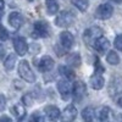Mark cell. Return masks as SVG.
Returning a JSON list of instances; mask_svg holds the SVG:
<instances>
[{"label":"cell","mask_w":122,"mask_h":122,"mask_svg":"<svg viewBox=\"0 0 122 122\" xmlns=\"http://www.w3.org/2000/svg\"><path fill=\"white\" fill-rule=\"evenodd\" d=\"M32 120H36V121H43L44 120V117H42V116H39V115H33L32 116Z\"/></svg>","instance_id":"obj_31"},{"label":"cell","mask_w":122,"mask_h":122,"mask_svg":"<svg viewBox=\"0 0 122 122\" xmlns=\"http://www.w3.org/2000/svg\"><path fill=\"white\" fill-rule=\"evenodd\" d=\"M75 22V15L71 11H61L55 18V23L59 27H68Z\"/></svg>","instance_id":"obj_3"},{"label":"cell","mask_w":122,"mask_h":122,"mask_svg":"<svg viewBox=\"0 0 122 122\" xmlns=\"http://www.w3.org/2000/svg\"><path fill=\"white\" fill-rule=\"evenodd\" d=\"M114 14V6L110 4H101L95 11V16L99 20H107Z\"/></svg>","instance_id":"obj_5"},{"label":"cell","mask_w":122,"mask_h":122,"mask_svg":"<svg viewBox=\"0 0 122 122\" xmlns=\"http://www.w3.org/2000/svg\"><path fill=\"white\" fill-rule=\"evenodd\" d=\"M115 48L122 51V36H117L115 39Z\"/></svg>","instance_id":"obj_28"},{"label":"cell","mask_w":122,"mask_h":122,"mask_svg":"<svg viewBox=\"0 0 122 122\" xmlns=\"http://www.w3.org/2000/svg\"><path fill=\"white\" fill-rule=\"evenodd\" d=\"M33 101H34V98H33V95L30 93H26L22 97V103H23L25 106H32Z\"/></svg>","instance_id":"obj_26"},{"label":"cell","mask_w":122,"mask_h":122,"mask_svg":"<svg viewBox=\"0 0 122 122\" xmlns=\"http://www.w3.org/2000/svg\"><path fill=\"white\" fill-rule=\"evenodd\" d=\"M28 1H33V0H28Z\"/></svg>","instance_id":"obj_36"},{"label":"cell","mask_w":122,"mask_h":122,"mask_svg":"<svg viewBox=\"0 0 122 122\" xmlns=\"http://www.w3.org/2000/svg\"><path fill=\"white\" fill-rule=\"evenodd\" d=\"M77 116V109L73 105H68L64 111V120L66 121H73Z\"/></svg>","instance_id":"obj_16"},{"label":"cell","mask_w":122,"mask_h":122,"mask_svg":"<svg viewBox=\"0 0 122 122\" xmlns=\"http://www.w3.org/2000/svg\"><path fill=\"white\" fill-rule=\"evenodd\" d=\"M6 107V98L4 97V94L0 93V111H4Z\"/></svg>","instance_id":"obj_29"},{"label":"cell","mask_w":122,"mask_h":122,"mask_svg":"<svg viewBox=\"0 0 122 122\" xmlns=\"http://www.w3.org/2000/svg\"><path fill=\"white\" fill-rule=\"evenodd\" d=\"M122 92V77L116 75L114 77H111L110 83H109V94L111 97H115L118 93Z\"/></svg>","instance_id":"obj_4"},{"label":"cell","mask_w":122,"mask_h":122,"mask_svg":"<svg viewBox=\"0 0 122 122\" xmlns=\"http://www.w3.org/2000/svg\"><path fill=\"white\" fill-rule=\"evenodd\" d=\"M49 33H50V28L46 22L38 21L34 23V36L36 37L46 38V37H49Z\"/></svg>","instance_id":"obj_7"},{"label":"cell","mask_w":122,"mask_h":122,"mask_svg":"<svg viewBox=\"0 0 122 122\" xmlns=\"http://www.w3.org/2000/svg\"><path fill=\"white\" fill-rule=\"evenodd\" d=\"M114 1H116V3H120V1H121V0H114Z\"/></svg>","instance_id":"obj_35"},{"label":"cell","mask_w":122,"mask_h":122,"mask_svg":"<svg viewBox=\"0 0 122 122\" xmlns=\"http://www.w3.org/2000/svg\"><path fill=\"white\" fill-rule=\"evenodd\" d=\"M46 11L49 15H56L59 11V4L56 0H45Z\"/></svg>","instance_id":"obj_17"},{"label":"cell","mask_w":122,"mask_h":122,"mask_svg":"<svg viewBox=\"0 0 122 122\" xmlns=\"http://www.w3.org/2000/svg\"><path fill=\"white\" fill-rule=\"evenodd\" d=\"M22 21H23V18H22V15L20 12H11L9 15V23L12 28L18 29L22 25Z\"/></svg>","instance_id":"obj_13"},{"label":"cell","mask_w":122,"mask_h":122,"mask_svg":"<svg viewBox=\"0 0 122 122\" xmlns=\"http://www.w3.org/2000/svg\"><path fill=\"white\" fill-rule=\"evenodd\" d=\"M72 4L82 12H84L86 10L88 9V6H89L88 0H72Z\"/></svg>","instance_id":"obj_25"},{"label":"cell","mask_w":122,"mask_h":122,"mask_svg":"<svg viewBox=\"0 0 122 122\" xmlns=\"http://www.w3.org/2000/svg\"><path fill=\"white\" fill-rule=\"evenodd\" d=\"M15 64H16V55L15 54H10L6 60H5V62H4V67L7 70V71H11L14 67H15Z\"/></svg>","instance_id":"obj_20"},{"label":"cell","mask_w":122,"mask_h":122,"mask_svg":"<svg viewBox=\"0 0 122 122\" xmlns=\"http://www.w3.org/2000/svg\"><path fill=\"white\" fill-rule=\"evenodd\" d=\"M86 94V84L83 82H81V81H77L75 82L73 84V98L77 103H79L81 100L83 99Z\"/></svg>","instance_id":"obj_9"},{"label":"cell","mask_w":122,"mask_h":122,"mask_svg":"<svg viewBox=\"0 0 122 122\" xmlns=\"http://www.w3.org/2000/svg\"><path fill=\"white\" fill-rule=\"evenodd\" d=\"M45 115L49 117V120H57L59 117H60V115H61V112H60V110L56 107V106H54V105H48L46 107H45Z\"/></svg>","instance_id":"obj_15"},{"label":"cell","mask_w":122,"mask_h":122,"mask_svg":"<svg viewBox=\"0 0 122 122\" xmlns=\"http://www.w3.org/2000/svg\"><path fill=\"white\" fill-rule=\"evenodd\" d=\"M11 112L14 114V116H15L17 120H22V118L25 117V115H26V110H25V107H23L22 105L17 104V105L12 106Z\"/></svg>","instance_id":"obj_18"},{"label":"cell","mask_w":122,"mask_h":122,"mask_svg":"<svg viewBox=\"0 0 122 122\" xmlns=\"http://www.w3.org/2000/svg\"><path fill=\"white\" fill-rule=\"evenodd\" d=\"M59 71H60V73L67 79H73L75 78V73H73L72 68H70L68 66H60Z\"/></svg>","instance_id":"obj_21"},{"label":"cell","mask_w":122,"mask_h":122,"mask_svg":"<svg viewBox=\"0 0 122 122\" xmlns=\"http://www.w3.org/2000/svg\"><path fill=\"white\" fill-rule=\"evenodd\" d=\"M103 34H104L103 29H101L100 27L94 26V27L88 28L86 32L83 33V40H84L88 45H93V44L95 43V40H97L98 38H100Z\"/></svg>","instance_id":"obj_2"},{"label":"cell","mask_w":122,"mask_h":122,"mask_svg":"<svg viewBox=\"0 0 122 122\" xmlns=\"http://www.w3.org/2000/svg\"><path fill=\"white\" fill-rule=\"evenodd\" d=\"M0 121H11V118L7 117V116H1L0 117Z\"/></svg>","instance_id":"obj_32"},{"label":"cell","mask_w":122,"mask_h":122,"mask_svg":"<svg viewBox=\"0 0 122 122\" xmlns=\"http://www.w3.org/2000/svg\"><path fill=\"white\" fill-rule=\"evenodd\" d=\"M93 46H94V49L97 50L98 53L105 54V53L107 51L109 46H110V43H109V40H107L106 38H104L103 36H101L100 38H98V39L95 40V43L93 44Z\"/></svg>","instance_id":"obj_11"},{"label":"cell","mask_w":122,"mask_h":122,"mask_svg":"<svg viewBox=\"0 0 122 122\" xmlns=\"http://www.w3.org/2000/svg\"><path fill=\"white\" fill-rule=\"evenodd\" d=\"M53 67H54V60L48 55L43 56L40 59L39 64H38V68L42 71V72H49Z\"/></svg>","instance_id":"obj_12"},{"label":"cell","mask_w":122,"mask_h":122,"mask_svg":"<svg viewBox=\"0 0 122 122\" xmlns=\"http://www.w3.org/2000/svg\"><path fill=\"white\" fill-rule=\"evenodd\" d=\"M18 73H20V76H21V77L26 81V82H28V83H34V82H36V76H34V73H33L32 68H30L28 61L22 60L21 62L18 64Z\"/></svg>","instance_id":"obj_1"},{"label":"cell","mask_w":122,"mask_h":122,"mask_svg":"<svg viewBox=\"0 0 122 122\" xmlns=\"http://www.w3.org/2000/svg\"><path fill=\"white\" fill-rule=\"evenodd\" d=\"M9 38V32H7V29L0 25V40H6Z\"/></svg>","instance_id":"obj_27"},{"label":"cell","mask_w":122,"mask_h":122,"mask_svg":"<svg viewBox=\"0 0 122 122\" xmlns=\"http://www.w3.org/2000/svg\"><path fill=\"white\" fill-rule=\"evenodd\" d=\"M57 90L61 95L62 99H67L70 97V93H71V84L68 82V79L65 78V79H61L57 82Z\"/></svg>","instance_id":"obj_8"},{"label":"cell","mask_w":122,"mask_h":122,"mask_svg":"<svg viewBox=\"0 0 122 122\" xmlns=\"http://www.w3.org/2000/svg\"><path fill=\"white\" fill-rule=\"evenodd\" d=\"M60 42H61V45L65 49H71L73 43H75V38L68 30H64V32H61V34H60Z\"/></svg>","instance_id":"obj_10"},{"label":"cell","mask_w":122,"mask_h":122,"mask_svg":"<svg viewBox=\"0 0 122 122\" xmlns=\"http://www.w3.org/2000/svg\"><path fill=\"white\" fill-rule=\"evenodd\" d=\"M120 118H121V120H122V116H121V117H120Z\"/></svg>","instance_id":"obj_37"},{"label":"cell","mask_w":122,"mask_h":122,"mask_svg":"<svg viewBox=\"0 0 122 122\" xmlns=\"http://www.w3.org/2000/svg\"><path fill=\"white\" fill-rule=\"evenodd\" d=\"M89 82H90V86L93 87L94 89H101L104 87V83H105V81H104V77L101 76L100 73L95 72L93 76L90 77L89 79Z\"/></svg>","instance_id":"obj_14"},{"label":"cell","mask_w":122,"mask_h":122,"mask_svg":"<svg viewBox=\"0 0 122 122\" xmlns=\"http://www.w3.org/2000/svg\"><path fill=\"white\" fill-rule=\"evenodd\" d=\"M117 104H118V106H120V107H122V97L117 100Z\"/></svg>","instance_id":"obj_33"},{"label":"cell","mask_w":122,"mask_h":122,"mask_svg":"<svg viewBox=\"0 0 122 122\" xmlns=\"http://www.w3.org/2000/svg\"><path fill=\"white\" fill-rule=\"evenodd\" d=\"M106 61H107L110 65H118L120 57H118V55H117L116 51L111 50V51H109V54L106 55Z\"/></svg>","instance_id":"obj_23"},{"label":"cell","mask_w":122,"mask_h":122,"mask_svg":"<svg viewBox=\"0 0 122 122\" xmlns=\"http://www.w3.org/2000/svg\"><path fill=\"white\" fill-rule=\"evenodd\" d=\"M109 114H110V109H109L107 106H101V107H99L98 112H97L98 118H99L100 121H106V120L109 118Z\"/></svg>","instance_id":"obj_22"},{"label":"cell","mask_w":122,"mask_h":122,"mask_svg":"<svg viewBox=\"0 0 122 122\" xmlns=\"http://www.w3.org/2000/svg\"><path fill=\"white\" fill-rule=\"evenodd\" d=\"M4 55H5V49H4V46L1 44H0V60L4 57Z\"/></svg>","instance_id":"obj_30"},{"label":"cell","mask_w":122,"mask_h":122,"mask_svg":"<svg viewBox=\"0 0 122 122\" xmlns=\"http://www.w3.org/2000/svg\"><path fill=\"white\" fill-rule=\"evenodd\" d=\"M82 117L86 121H93L94 120V109L92 106H88L86 109H83L82 111Z\"/></svg>","instance_id":"obj_24"},{"label":"cell","mask_w":122,"mask_h":122,"mask_svg":"<svg viewBox=\"0 0 122 122\" xmlns=\"http://www.w3.org/2000/svg\"><path fill=\"white\" fill-rule=\"evenodd\" d=\"M67 64L70 67H78L81 65V56L79 54L75 53V54H71L67 57Z\"/></svg>","instance_id":"obj_19"},{"label":"cell","mask_w":122,"mask_h":122,"mask_svg":"<svg viewBox=\"0 0 122 122\" xmlns=\"http://www.w3.org/2000/svg\"><path fill=\"white\" fill-rule=\"evenodd\" d=\"M4 9V0H0V10Z\"/></svg>","instance_id":"obj_34"},{"label":"cell","mask_w":122,"mask_h":122,"mask_svg":"<svg viewBox=\"0 0 122 122\" xmlns=\"http://www.w3.org/2000/svg\"><path fill=\"white\" fill-rule=\"evenodd\" d=\"M14 48H15V51L17 55L20 56H23L27 54L28 51V44L26 42V39L22 37H16L14 39Z\"/></svg>","instance_id":"obj_6"}]
</instances>
